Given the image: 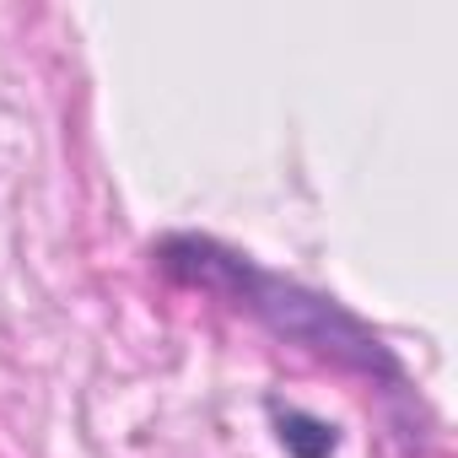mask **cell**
Wrapping results in <instances>:
<instances>
[{
  "label": "cell",
  "instance_id": "obj_1",
  "mask_svg": "<svg viewBox=\"0 0 458 458\" xmlns=\"http://www.w3.org/2000/svg\"><path fill=\"white\" fill-rule=\"evenodd\" d=\"M151 259L167 281L178 286H199V292H216L233 308L254 313L270 335L335 361V367H351L372 383H388L394 394H410V372L404 361L335 297L292 281V276H276L265 265H254L249 254L226 249L205 233H167L162 243H151Z\"/></svg>",
  "mask_w": 458,
  "mask_h": 458
},
{
  "label": "cell",
  "instance_id": "obj_2",
  "mask_svg": "<svg viewBox=\"0 0 458 458\" xmlns=\"http://www.w3.org/2000/svg\"><path fill=\"white\" fill-rule=\"evenodd\" d=\"M265 410H270V426H276V442L286 447V458H335L340 453L335 420L297 410V404H281V399H265Z\"/></svg>",
  "mask_w": 458,
  "mask_h": 458
}]
</instances>
